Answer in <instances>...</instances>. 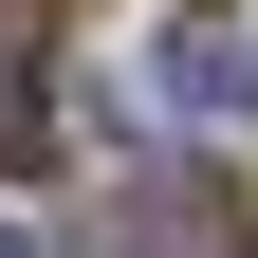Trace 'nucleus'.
Returning <instances> with one entry per match:
<instances>
[{
  "mask_svg": "<svg viewBox=\"0 0 258 258\" xmlns=\"http://www.w3.org/2000/svg\"><path fill=\"white\" fill-rule=\"evenodd\" d=\"M92 240H111V258H258V203L221 166H111Z\"/></svg>",
  "mask_w": 258,
  "mask_h": 258,
  "instance_id": "1",
  "label": "nucleus"
},
{
  "mask_svg": "<svg viewBox=\"0 0 258 258\" xmlns=\"http://www.w3.org/2000/svg\"><path fill=\"white\" fill-rule=\"evenodd\" d=\"M148 92H166L184 129H258V37L240 19H166V37H148Z\"/></svg>",
  "mask_w": 258,
  "mask_h": 258,
  "instance_id": "2",
  "label": "nucleus"
},
{
  "mask_svg": "<svg viewBox=\"0 0 258 258\" xmlns=\"http://www.w3.org/2000/svg\"><path fill=\"white\" fill-rule=\"evenodd\" d=\"M0 258H37V240H19V221H0Z\"/></svg>",
  "mask_w": 258,
  "mask_h": 258,
  "instance_id": "3",
  "label": "nucleus"
}]
</instances>
